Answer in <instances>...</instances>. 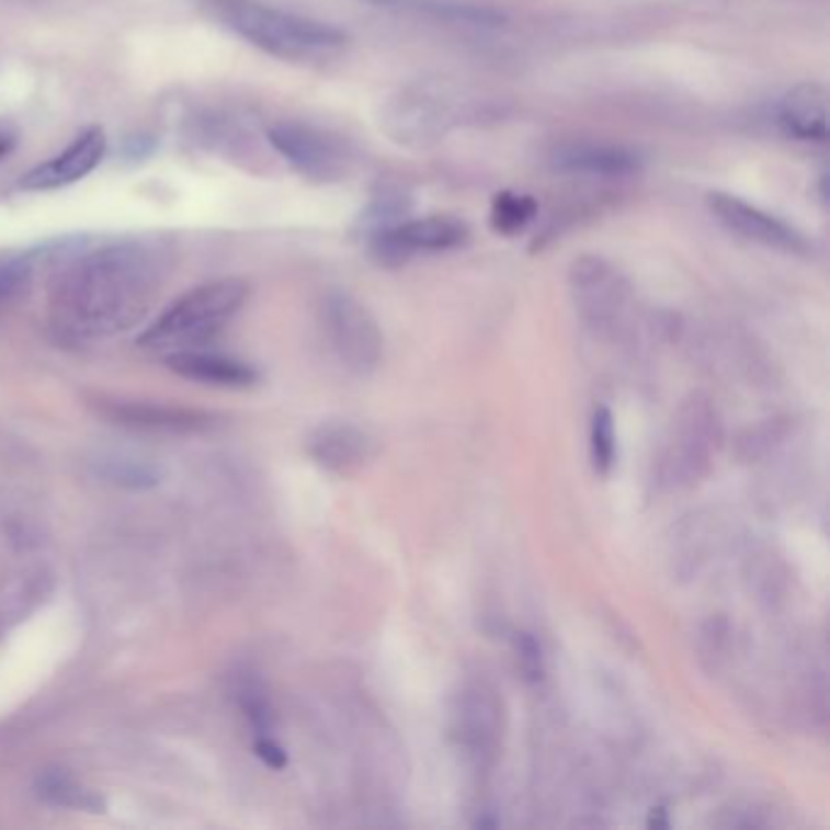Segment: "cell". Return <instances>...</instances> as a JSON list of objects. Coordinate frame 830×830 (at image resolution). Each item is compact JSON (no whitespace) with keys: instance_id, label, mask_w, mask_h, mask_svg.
Returning <instances> with one entry per match:
<instances>
[{"instance_id":"1","label":"cell","mask_w":830,"mask_h":830,"mask_svg":"<svg viewBox=\"0 0 830 830\" xmlns=\"http://www.w3.org/2000/svg\"><path fill=\"white\" fill-rule=\"evenodd\" d=\"M169 271L161 241L120 239L76 253L52 287V331L66 344L122 334L147 317Z\"/></svg>"},{"instance_id":"2","label":"cell","mask_w":830,"mask_h":830,"mask_svg":"<svg viewBox=\"0 0 830 830\" xmlns=\"http://www.w3.org/2000/svg\"><path fill=\"white\" fill-rule=\"evenodd\" d=\"M203 8L237 37L285 61H312L346 44L344 30L261 0H203Z\"/></svg>"},{"instance_id":"3","label":"cell","mask_w":830,"mask_h":830,"mask_svg":"<svg viewBox=\"0 0 830 830\" xmlns=\"http://www.w3.org/2000/svg\"><path fill=\"white\" fill-rule=\"evenodd\" d=\"M249 297L241 278H219L193 287L171 303L139 337V346L157 351H193L217 337Z\"/></svg>"},{"instance_id":"4","label":"cell","mask_w":830,"mask_h":830,"mask_svg":"<svg viewBox=\"0 0 830 830\" xmlns=\"http://www.w3.org/2000/svg\"><path fill=\"white\" fill-rule=\"evenodd\" d=\"M724 446V424L709 395L684 397L672 419L666 451L660 458V478L672 490H690L712 473Z\"/></svg>"},{"instance_id":"5","label":"cell","mask_w":830,"mask_h":830,"mask_svg":"<svg viewBox=\"0 0 830 830\" xmlns=\"http://www.w3.org/2000/svg\"><path fill=\"white\" fill-rule=\"evenodd\" d=\"M451 740L475 770H490L504 743L507 714L500 692L490 682H463L448 706Z\"/></svg>"},{"instance_id":"6","label":"cell","mask_w":830,"mask_h":830,"mask_svg":"<svg viewBox=\"0 0 830 830\" xmlns=\"http://www.w3.org/2000/svg\"><path fill=\"white\" fill-rule=\"evenodd\" d=\"M568 287L582 325L600 339L616 337L634 297L626 275L606 259L584 253L570 265Z\"/></svg>"},{"instance_id":"7","label":"cell","mask_w":830,"mask_h":830,"mask_svg":"<svg viewBox=\"0 0 830 830\" xmlns=\"http://www.w3.org/2000/svg\"><path fill=\"white\" fill-rule=\"evenodd\" d=\"M265 141L278 157L307 181L334 183L351 171L349 144L327 129L297 120L275 122L265 129Z\"/></svg>"},{"instance_id":"8","label":"cell","mask_w":830,"mask_h":830,"mask_svg":"<svg viewBox=\"0 0 830 830\" xmlns=\"http://www.w3.org/2000/svg\"><path fill=\"white\" fill-rule=\"evenodd\" d=\"M325 331L346 371L368 375L383 361L385 339L375 317L349 293L327 295L322 307Z\"/></svg>"},{"instance_id":"9","label":"cell","mask_w":830,"mask_h":830,"mask_svg":"<svg viewBox=\"0 0 830 830\" xmlns=\"http://www.w3.org/2000/svg\"><path fill=\"white\" fill-rule=\"evenodd\" d=\"M470 239V229L463 219L448 215H429L402 219L400 225L387 227L365 237L371 257L385 269H397L417 253H439L463 247Z\"/></svg>"},{"instance_id":"10","label":"cell","mask_w":830,"mask_h":830,"mask_svg":"<svg viewBox=\"0 0 830 830\" xmlns=\"http://www.w3.org/2000/svg\"><path fill=\"white\" fill-rule=\"evenodd\" d=\"M706 203H709L712 215L718 219V223L738 237L755 241L760 243V247L784 251V253L809 251V243H806L801 231H796L792 225L782 223L780 217L765 213V209L740 201V197L736 195L712 193Z\"/></svg>"},{"instance_id":"11","label":"cell","mask_w":830,"mask_h":830,"mask_svg":"<svg viewBox=\"0 0 830 830\" xmlns=\"http://www.w3.org/2000/svg\"><path fill=\"white\" fill-rule=\"evenodd\" d=\"M105 149V132L101 127H88L64 151L54 154L49 161L22 175L20 187L30 193H47L79 183L101 166Z\"/></svg>"},{"instance_id":"12","label":"cell","mask_w":830,"mask_h":830,"mask_svg":"<svg viewBox=\"0 0 830 830\" xmlns=\"http://www.w3.org/2000/svg\"><path fill=\"white\" fill-rule=\"evenodd\" d=\"M307 451L319 468L334 475H356L378 453L375 439L351 422H325L307 439Z\"/></svg>"},{"instance_id":"13","label":"cell","mask_w":830,"mask_h":830,"mask_svg":"<svg viewBox=\"0 0 830 830\" xmlns=\"http://www.w3.org/2000/svg\"><path fill=\"white\" fill-rule=\"evenodd\" d=\"M553 171L584 179H630L640 171V159L626 147L596 141H568L553 149Z\"/></svg>"},{"instance_id":"14","label":"cell","mask_w":830,"mask_h":830,"mask_svg":"<svg viewBox=\"0 0 830 830\" xmlns=\"http://www.w3.org/2000/svg\"><path fill=\"white\" fill-rule=\"evenodd\" d=\"M777 125L789 139H828V93L821 83L806 81L789 88L777 105Z\"/></svg>"},{"instance_id":"15","label":"cell","mask_w":830,"mask_h":830,"mask_svg":"<svg viewBox=\"0 0 830 830\" xmlns=\"http://www.w3.org/2000/svg\"><path fill=\"white\" fill-rule=\"evenodd\" d=\"M103 414L122 427L151 429V431H201L213 424V417L193 409L157 405V402H103Z\"/></svg>"},{"instance_id":"16","label":"cell","mask_w":830,"mask_h":830,"mask_svg":"<svg viewBox=\"0 0 830 830\" xmlns=\"http://www.w3.org/2000/svg\"><path fill=\"white\" fill-rule=\"evenodd\" d=\"M166 365L181 378L219 385V387H249L257 383V371L249 363L207 351H173L166 356Z\"/></svg>"},{"instance_id":"17","label":"cell","mask_w":830,"mask_h":830,"mask_svg":"<svg viewBox=\"0 0 830 830\" xmlns=\"http://www.w3.org/2000/svg\"><path fill=\"white\" fill-rule=\"evenodd\" d=\"M538 215V203L534 195L502 191L492 197L490 225L497 235L514 237L524 231Z\"/></svg>"},{"instance_id":"18","label":"cell","mask_w":830,"mask_h":830,"mask_svg":"<svg viewBox=\"0 0 830 830\" xmlns=\"http://www.w3.org/2000/svg\"><path fill=\"white\" fill-rule=\"evenodd\" d=\"M39 799L49 801L54 806H66V809H83V811H101L103 801L93 792L83 789L76 784L73 777L64 772H44L37 782Z\"/></svg>"},{"instance_id":"19","label":"cell","mask_w":830,"mask_h":830,"mask_svg":"<svg viewBox=\"0 0 830 830\" xmlns=\"http://www.w3.org/2000/svg\"><path fill=\"white\" fill-rule=\"evenodd\" d=\"M407 213H409V197L400 191V187L380 185V191L373 195L368 207L361 213L359 227L363 229V235L368 237L373 235V231L400 225Z\"/></svg>"},{"instance_id":"20","label":"cell","mask_w":830,"mask_h":830,"mask_svg":"<svg viewBox=\"0 0 830 830\" xmlns=\"http://www.w3.org/2000/svg\"><path fill=\"white\" fill-rule=\"evenodd\" d=\"M590 458L592 468L596 475L606 478L612 473L616 463V429H614V414L609 412V407L600 405L592 412V427H590Z\"/></svg>"},{"instance_id":"21","label":"cell","mask_w":830,"mask_h":830,"mask_svg":"<svg viewBox=\"0 0 830 830\" xmlns=\"http://www.w3.org/2000/svg\"><path fill=\"white\" fill-rule=\"evenodd\" d=\"M789 417H777L746 429L743 434L738 436V456L743 461H758L768 456V453L777 448L784 436L789 434Z\"/></svg>"},{"instance_id":"22","label":"cell","mask_w":830,"mask_h":830,"mask_svg":"<svg viewBox=\"0 0 830 830\" xmlns=\"http://www.w3.org/2000/svg\"><path fill=\"white\" fill-rule=\"evenodd\" d=\"M101 475L110 482L132 487V490H147V487L161 482L159 468H154L151 463H144V461H125V458L105 461Z\"/></svg>"},{"instance_id":"23","label":"cell","mask_w":830,"mask_h":830,"mask_svg":"<svg viewBox=\"0 0 830 830\" xmlns=\"http://www.w3.org/2000/svg\"><path fill=\"white\" fill-rule=\"evenodd\" d=\"M32 257H0V305H5L18 297L32 278Z\"/></svg>"},{"instance_id":"24","label":"cell","mask_w":830,"mask_h":830,"mask_svg":"<svg viewBox=\"0 0 830 830\" xmlns=\"http://www.w3.org/2000/svg\"><path fill=\"white\" fill-rule=\"evenodd\" d=\"M728 636H730V626L726 618H712L702 626L700 634V652H702V662H706L712 670L721 666V660H726V650H728Z\"/></svg>"},{"instance_id":"25","label":"cell","mask_w":830,"mask_h":830,"mask_svg":"<svg viewBox=\"0 0 830 830\" xmlns=\"http://www.w3.org/2000/svg\"><path fill=\"white\" fill-rule=\"evenodd\" d=\"M241 709L247 714L249 724L257 736H271V726H273V712L265 696L257 687H247L239 694Z\"/></svg>"},{"instance_id":"26","label":"cell","mask_w":830,"mask_h":830,"mask_svg":"<svg viewBox=\"0 0 830 830\" xmlns=\"http://www.w3.org/2000/svg\"><path fill=\"white\" fill-rule=\"evenodd\" d=\"M514 648L524 678L531 682H538L544 678V656H541V646L536 644V638L531 634H519L514 640Z\"/></svg>"},{"instance_id":"27","label":"cell","mask_w":830,"mask_h":830,"mask_svg":"<svg viewBox=\"0 0 830 830\" xmlns=\"http://www.w3.org/2000/svg\"><path fill=\"white\" fill-rule=\"evenodd\" d=\"M253 752L269 765L271 770H283L287 765V755L285 750L275 743L271 736H259L257 743H253Z\"/></svg>"},{"instance_id":"28","label":"cell","mask_w":830,"mask_h":830,"mask_svg":"<svg viewBox=\"0 0 830 830\" xmlns=\"http://www.w3.org/2000/svg\"><path fill=\"white\" fill-rule=\"evenodd\" d=\"M20 141V132L10 120H0V159L10 157Z\"/></svg>"}]
</instances>
